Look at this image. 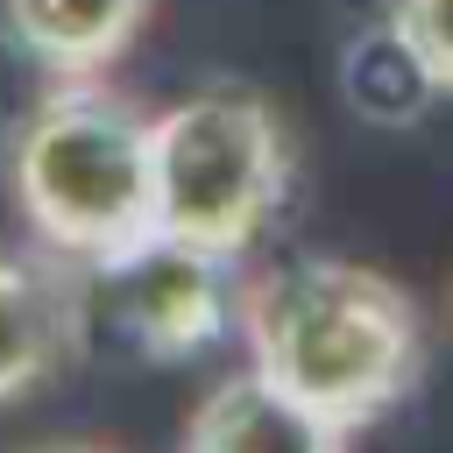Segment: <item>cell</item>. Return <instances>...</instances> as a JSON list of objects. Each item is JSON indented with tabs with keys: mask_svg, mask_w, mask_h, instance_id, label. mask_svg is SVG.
Wrapping results in <instances>:
<instances>
[{
	"mask_svg": "<svg viewBox=\"0 0 453 453\" xmlns=\"http://www.w3.org/2000/svg\"><path fill=\"white\" fill-rule=\"evenodd\" d=\"M234 326L269 382H283L297 403L347 432L389 418L425 368L411 290L340 255H297L262 269L255 283H241Z\"/></svg>",
	"mask_w": 453,
	"mask_h": 453,
	"instance_id": "6da1fadb",
	"label": "cell"
},
{
	"mask_svg": "<svg viewBox=\"0 0 453 453\" xmlns=\"http://www.w3.org/2000/svg\"><path fill=\"white\" fill-rule=\"evenodd\" d=\"M28 234L85 269L120 262L156 226V113L99 78H57L7 142Z\"/></svg>",
	"mask_w": 453,
	"mask_h": 453,
	"instance_id": "7a4b0ae2",
	"label": "cell"
},
{
	"mask_svg": "<svg viewBox=\"0 0 453 453\" xmlns=\"http://www.w3.org/2000/svg\"><path fill=\"white\" fill-rule=\"evenodd\" d=\"M290 191V134L248 85H205L156 113V226L205 248L248 255Z\"/></svg>",
	"mask_w": 453,
	"mask_h": 453,
	"instance_id": "3957f363",
	"label": "cell"
},
{
	"mask_svg": "<svg viewBox=\"0 0 453 453\" xmlns=\"http://www.w3.org/2000/svg\"><path fill=\"white\" fill-rule=\"evenodd\" d=\"M113 326L149 354V361H184L226 333L241 311V290L226 283V255H205L177 234H149L120 262L92 269Z\"/></svg>",
	"mask_w": 453,
	"mask_h": 453,
	"instance_id": "277c9868",
	"label": "cell"
},
{
	"mask_svg": "<svg viewBox=\"0 0 453 453\" xmlns=\"http://www.w3.org/2000/svg\"><path fill=\"white\" fill-rule=\"evenodd\" d=\"M92 319V269L42 248L0 241V403L64 375L85 347Z\"/></svg>",
	"mask_w": 453,
	"mask_h": 453,
	"instance_id": "5b68a950",
	"label": "cell"
},
{
	"mask_svg": "<svg viewBox=\"0 0 453 453\" xmlns=\"http://www.w3.org/2000/svg\"><path fill=\"white\" fill-rule=\"evenodd\" d=\"M347 439H354L347 425L319 418L248 361L198 396L177 453H347Z\"/></svg>",
	"mask_w": 453,
	"mask_h": 453,
	"instance_id": "8992f818",
	"label": "cell"
},
{
	"mask_svg": "<svg viewBox=\"0 0 453 453\" xmlns=\"http://www.w3.org/2000/svg\"><path fill=\"white\" fill-rule=\"evenodd\" d=\"M149 0H0V35L50 78H99L142 28Z\"/></svg>",
	"mask_w": 453,
	"mask_h": 453,
	"instance_id": "52a82bcc",
	"label": "cell"
},
{
	"mask_svg": "<svg viewBox=\"0 0 453 453\" xmlns=\"http://www.w3.org/2000/svg\"><path fill=\"white\" fill-rule=\"evenodd\" d=\"M432 92H439V85L425 78V64L411 57V42H403L389 21L347 50V99H354L361 113H375V120H411Z\"/></svg>",
	"mask_w": 453,
	"mask_h": 453,
	"instance_id": "ba28073f",
	"label": "cell"
},
{
	"mask_svg": "<svg viewBox=\"0 0 453 453\" xmlns=\"http://www.w3.org/2000/svg\"><path fill=\"white\" fill-rule=\"evenodd\" d=\"M382 21L411 42L425 78L439 92H453V0H382Z\"/></svg>",
	"mask_w": 453,
	"mask_h": 453,
	"instance_id": "9c48e42d",
	"label": "cell"
},
{
	"mask_svg": "<svg viewBox=\"0 0 453 453\" xmlns=\"http://www.w3.org/2000/svg\"><path fill=\"white\" fill-rule=\"evenodd\" d=\"M21 453H113L106 439H35V446H21Z\"/></svg>",
	"mask_w": 453,
	"mask_h": 453,
	"instance_id": "30bf717a",
	"label": "cell"
}]
</instances>
